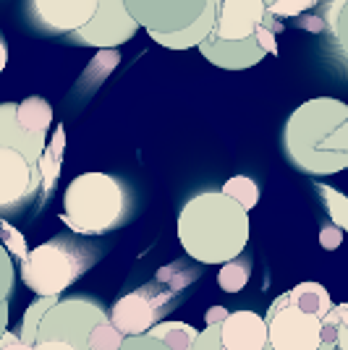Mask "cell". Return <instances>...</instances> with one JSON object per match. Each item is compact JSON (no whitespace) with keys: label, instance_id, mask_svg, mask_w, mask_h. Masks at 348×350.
I'll return each mask as SVG.
<instances>
[{"label":"cell","instance_id":"cell-1","mask_svg":"<svg viewBox=\"0 0 348 350\" xmlns=\"http://www.w3.org/2000/svg\"><path fill=\"white\" fill-rule=\"evenodd\" d=\"M283 152L306 175H335L348 167V105L335 97L301 103L283 129Z\"/></svg>","mask_w":348,"mask_h":350},{"label":"cell","instance_id":"cell-2","mask_svg":"<svg viewBox=\"0 0 348 350\" xmlns=\"http://www.w3.org/2000/svg\"><path fill=\"white\" fill-rule=\"evenodd\" d=\"M178 241L197 264H223L249 243V212L223 191L191 196L178 212Z\"/></svg>","mask_w":348,"mask_h":350},{"label":"cell","instance_id":"cell-3","mask_svg":"<svg viewBox=\"0 0 348 350\" xmlns=\"http://www.w3.org/2000/svg\"><path fill=\"white\" fill-rule=\"evenodd\" d=\"M134 193L110 173L76 175L63 196V222L76 235L100 238L123 228L134 215Z\"/></svg>","mask_w":348,"mask_h":350},{"label":"cell","instance_id":"cell-4","mask_svg":"<svg viewBox=\"0 0 348 350\" xmlns=\"http://www.w3.org/2000/svg\"><path fill=\"white\" fill-rule=\"evenodd\" d=\"M100 262V251L82 243L76 233L55 235L42 246H34L21 259V280L34 295L58 298L87 269Z\"/></svg>","mask_w":348,"mask_h":350},{"label":"cell","instance_id":"cell-5","mask_svg":"<svg viewBox=\"0 0 348 350\" xmlns=\"http://www.w3.org/2000/svg\"><path fill=\"white\" fill-rule=\"evenodd\" d=\"M105 319H108V311L92 298H84V295L58 298L53 306H47L37 324V342L40 340H66L76 350H89V329Z\"/></svg>","mask_w":348,"mask_h":350},{"label":"cell","instance_id":"cell-6","mask_svg":"<svg viewBox=\"0 0 348 350\" xmlns=\"http://www.w3.org/2000/svg\"><path fill=\"white\" fill-rule=\"evenodd\" d=\"M178 298H181V293L171 291L160 282H149V285H142L136 291L126 293L123 298H118L108 319L121 335H142L181 304Z\"/></svg>","mask_w":348,"mask_h":350},{"label":"cell","instance_id":"cell-7","mask_svg":"<svg viewBox=\"0 0 348 350\" xmlns=\"http://www.w3.org/2000/svg\"><path fill=\"white\" fill-rule=\"evenodd\" d=\"M267 348L270 350H319L322 319L293 306L280 293L267 308Z\"/></svg>","mask_w":348,"mask_h":350},{"label":"cell","instance_id":"cell-8","mask_svg":"<svg viewBox=\"0 0 348 350\" xmlns=\"http://www.w3.org/2000/svg\"><path fill=\"white\" fill-rule=\"evenodd\" d=\"M123 5L147 34H175L202 14L207 0H123Z\"/></svg>","mask_w":348,"mask_h":350},{"label":"cell","instance_id":"cell-9","mask_svg":"<svg viewBox=\"0 0 348 350\" xmlns=\"http://www.w3.org/2000/svg\"><path fill=\"white\" fill-rule=\"evenodd\" d=\"M136 31L139 24L129 16L123 0H97V11L92 14V18L71 34L82 44L102 50V47H121Z\"/></svg>","mask_w":348,"mask_h":350},{"label":"cell","instance_id":"cell-10","mask_svg":"<svg viewBox=\"0 0 348 350\" xmlns=\"http://www.w3.org/2000/svg\"><path fill=\"white\" fill-rule=\"evenodd\" d=\"M40 191V170L18 149L0 146V212H18Z\"/></svg>","mask_w":348,"mask_h":350},{"label":"cell","instance_id":"cell-11","mask_svg":"<svg viewBox=\"0 0 348 350\" xmlns=\"http://www.w3.org/2000/svg\"><path fill=\"white\" fill-rule=\"evenodd\" d=\"M199 53L210 60L212 66L218 68H225V71H244V68H251L264 60V50H262L254 34L251 37H244V40H220L215 34H207L202 42L197 44Z\"/></svg>","mask_w":348,"mask_h":350},{"label":"cell","instance_id":"cell-12","mask_svg":"<svg viewBox=\"0 0 348 350\" xmlns=\"http://www.w3.org/2000/svg\"><path fill=\"white\" fill-rule=\"evenodd\" d=\"M32 11L45 29L71 34L97 11V0H32Z\"/></svg>","mask_w":348,"mask_h":350},{"label":"cell","instance_id":"cell-13","mask_svg":"<svg viewBox=\"0 0 348 350\" xmlns=\"http://www.w3.org/2000/svg\"><path fill=\"white\" fill-rule=\"evenodd\" d=\"M262 0H218V16L210 34L220 40H244L254 34V29L262 24Z\"/></svg>","mask_w":348,"mask_h":350},{"label":"cell","instance_id":"cell-14","mask_svg":"<svg viewBox=\"0 0 348 350\" xmlns=\"http://www.w3.org/2000/svg\"><path fill=\"white\" fill-rule=\"evenodd\" d=\"M218 342L223 350H262L267 342L264 317L254 311H233L218 324Z\"/></svg>","mask_w":348,"mask_h":350},{"label":"cell","instance_id":"cell-15","mask_svg":"<svg viewBox=\"0 0 348 350\" xmlns=\"http://www.w3.org/2000/svg\"><path fill=\"white\" fill-rule=\"evenodd\" d=\"M0 146H11L18 149L32 165H37L40 154L45 149V133H29L24 131L16 120V105L5 103L0 105Z\"/></svg>","mask_w":348,"mask_h":350},{"label":"cell","instance_id":"cell-16","mask_svg":"<svg viewBox=\"0 0 348 350\" xmlns=\"http://www.w3.org/2000/svg\"><path fill=\"white\" fill-rule=\"evenodd\" d=\"M215 16H218V0H207L204 11L186 29L175 31V34H149V37H152V42H158L160 47H168V50H189V47H197L212 31Z\"/></svg>","mask_w":348,"mask_h":350},{"label":"cell","instance_id":"cell-17","mask_svg":"<svg viewBox=\"0 0 348 350\" xmlns=\"http://www.w3.org/2000/svg\"><path fill=\"white\" fill-rule=\"evenodd\" d=\"M63 152H66V129L55 126V133H53L50 144L45 146L40 160H37V170H40V206L47 202V196L53 193L55 183H58Z\"/></svg>","mask_w":348,"mask_h":350},{"label":"cell","instance_id":"cell-18","mask_svg":"<svg viewBox=\"0 0 348 350\" xmlns=\"http://www.w3.org/2000/svg\"><path fill=\"white\" fill-rule=\"evenodd\" d=\"M286 295H288V301L293 304V306H299L301 311L312 314V317H317V319H322V317L335 306L333 298H330V293H327V288H322L319 282H312V280L299 282V285L290 288Z\"/></svg>","mask_w":348,"mask_h":350},{"label":"cell","instance_id":"cell-19","mask_svg":"<svg viewBox=\"0 0 348 350\" xmlns=\"http://www.w3.org/2000/svg\"><path fill=\"white\" fill-rule=\"evenodd\" d=\"M16 120L24 131L47 133L53 123V107L45 97H27L24 103L16 105Z\"/></svg>","mask_w":348,"mask_h":350},{"label":"cell","instance_id":"cell-20","mask_svg":"<svg viewBox=\"0 0 348 350\" xmlns=\"http://www.w3.org/2000/svg\"><path fill=\"white\" fill-rule=\"evenodd\" d=\"M251 267H254V264H251V256H249L247 248H244L238 256H233V259L220 264L218 285L225 293H241L247 288L249 278H251Z\"/></svg>","mask_w":348,"mask_h":350},{"label":"cell","instance_id":"cell-21","mask_svg":"<svg viewBox=\"0 0 348 350\" xmlns=\"http://www.w3.org/2000/svg\"><path fill=\"white\" fill-rule=\"evenodd\" d=\"M147 335L158 337L160 342H165L171 350H191V342L197 337V329L186 321H162L152 324L147 329Z\"/></svg>","mask_w":348,"mask_h":350},{"label":"cell","instance_id":"cell-22","mask_svg":"<svg viewBox=\"0 0 348 350\" xmlns=\"http://www.w3.org/2000/svg\"><path fill=\"white\" fill-rule=\"evenodd\" d=\"M197 278H199V269H194V267H189V264H184L181 259H178V262L165 264V267H160L158 272H155V282H160V285H165V288H171V291H175V293H181L184 288H189Z\"/></svg>","mask_w":348,"mask_h":350},{"label":"cell","instance_id":"cell-23","mask_svg":"<svg viewBox=\"0 0 348 350\" xmlns=\"http://www.w3.org/2000/svg\"><path fill=\"white\" fill-rule=\"evenodd\" d=\"M223 193L231 196L233 202H238L247 212L254 209L257 202H260V186H257L249 175H233V178H228V180L223 183Z\"/></svg>","mask_w":348,"mask_h":350},{"label":"cell","instance_id":"cell-24","mask_svg":"<svg viewBox=\"0 0 348 350\" xmlns=\"http://www.w3.org/2000/svg\"><path fill=\"white\" fill-rule=\"evenodd\" d=\"M314 189H317V193L322 196V204L327 206L333 225H338L340 230H346L348 228V199L346 196H343L340 191H335L333 186H325V183H317Z\"/></svg>","mask_w":348,"mask_h":350},{"label":"cell","instance_id":"cell-25","mask_svg":"<svg viewBox=\"0 0 348 350\" xmlns=\"http://www.w3.org/2000/svg\"><path fill=\"white\" fill-rule=\"evenodd\" d=\"M123 337L116 327L110 324V319L105 321H97L92 329H89L87 335V348L89 350H116L121 342H123Z\"/></svg>","mask_w":348,"mask_h":350},{"label":"cell","instance_id":"cell-26","mask_svg":"<svg viewBox=\"0 0 348 350\" xmlns=\"http://www.w3.org/2000/svg\"><path fill=\"white\" fill-rule=\"evenodd\" d=\"M58 298H50V295H40V301H34L29 308H27V314H24V321H21V340L24 342H29L34 345L37 342V324L42 319V314L47 311V306H53Z\"/></svg>","mask_w":348,"mask_h":350},{"label":"cell","instance_id":"cell-27","mask_svg":"<svg viewBox=\"0 0 348 350\" xmlns=\"http://www.w3.org/2000/svg\"><path fill=\"white\" fill-rule=\"evenodd\" d=\"M346 3L348 0H327L325 8V27L333 31L338 44L346 50Z\"/></svg>","mask_w":348,"mask_h":350},{"label":"cell","instance_id":"cell-28","mask_svg":"<svg viewBox=\"0 0 348 350\" xmlns=\"http://www.w3.org/2000/svg\"><path fill=\"white\" fill-rule=\"evenodd\" d=\"M0 241H3V248L14 256V259H24L27 256V251H29V246H27V238L16 230L11 222H5V219H0Z\"/></svg>","mask_w":348,"mask_h":350},{"label":"cell","instance_id":"cell-29","mask_svg":"<svg viewBox=\"0 0 348 350\" xmlns=\"http://www.w3.org/2000/svg\"><path fill=\"white\" fill-rule=\"evenodd\" d=\"M14 259L5 248H0V304H8L14 295Z\"/></svg>","mask_w":348,"mask_h":350},{"label":"cell","instance_id":"cell-30","mask_svg":"<svg viewBox=\"0 0 348 350\" xmlns=\"http://www.w3.org/2000/svg\"><path fill=\"white\" fill-rule=\"evenodd\" d=\"M312 5H314V0H275V3L264 5V11H267V14H273V16L296 18V16H301V11L312 8Z\"/></svg>","mask_w":348,"mask_h":350},{"label":"cell","instance_id":"cell-31","mask_svg":"<svg viewBox=\"0 0 348 350\" xmlns=\"http://www.w3.org/2000/svg\"><path fill=\"white\" fill-rule=\"evenodd\" d=\"M116 350H171V348L165 342H160L158 337L142 332V335H126L123 342Z\"/></svg>","mask_w":348,"mask_h":350},{"label":"cell","instance_id":"cell-32","mask_svg":"<svg viewBox=\"0 0 348 350\" xmlns=\"http://www.w3.org/2000/svg\"><path fill=\"white\" fill-rule=\"evenodd\" d=\"M191 350H223L218 342V324H207L202 332H197Z\"/></svg>","mask_w":348,"mask_h":350},{"label":"cell","instance_id":"cell-33","mask_svg":"<svg viewBox=\"0 0 348 350\" xmlns=\"http://www.w3.org/2000/svg\"><path fill=\"white\" fill-rule=\"evenodd\" d=\"M343 243V230L338 225H322L319 230V246L325 251H335V248Z\"/></svg>","mask_w":348,"mask_h":350},{"label":"cell","instance_id":"cell-34","mask_svg":"<svg viewBox=\"0 0 348 350\" xmlns=\"http://www.w3.org/2000/svg\"><path fill=\"white\" fill-rule=\"evenodd\" d=\"M254 40H257V44H260L262 50L267 53V55H277V42H275V34L270 29H264V27H257L254 29Z\"/></svg>","mask_w":348,"mask_h":350},{"label":"cell","instance_id":"cell-35","mask_svg":"<svg viewBox=\"0 0 348 350\" xmlns=\"http://www.w3.org/2000/svg\"><path fill=\"white\" fill-rule=\"evenodd\" d=\"M0 350H34V345H29V342H24L18 335H14V332H3L0 335Z\"/></svg>","mask_w":348,"mask_h":350},{"label":"cell","instance_id":"cell-36","mask_svg":"<svg viewBox=\"0 0 348 350\" xmlns=\"http://www.w3.org/2000/svg\"><path fill=\"white\" fill-rule=\"evenodd\" d=\"M34 350H76L71 342H66V340H40V342H34Z\"/></svg>","mask_w":348,"mask_h":350},{"label":"cell","instance_id":"cell-37","mask_svg":"<svg viewBox=\"0 0 348 350\" xmlns=\"http://www.w3.org/2000/svg\"><path fill=\"white\" fill-rule=\"evenodd\" d=\"M299 18V27H304V29L309 31H325L327 27H325V21L322 18H317V16H296Z\"/></svg>","mask_w":348,"mask_h":350},{"label":"cell","instance_id":"cell-38","mask_svg":"<svg viewBox=\"0 0 348 350\" xmlns=\"http://www.w3.org/2000/svg\"><path fill=\"white\" fill-rule=\"evenodd\" d=\"M225 317H228V311H225L223 306H215V308H210V311H207L204 321H207V324H220V321L225 319Z\"/></svg>","mask_w":348,"mask_h":350},{"label":"cell","instance_id":"cell-39","mask_svg":"<svg viewBox=\"0 0 348 350\" xmlns=\"http://www.w3.org/2000/svg\"><path fill=\"white\" fill-rule=\"evenodd\" d=\"M8 329V304H0V335Z\"/></svg>","mask_w":348,"mask_h":350},{"label":"cell","instance_id":"cell-40","mask_svg":"<svg viewBox=\"0 0 348 350\" xmlns=\"http://www.w3.org/2000/svg\"><path fill=\"white\" fill-rule=\"evenodd\" d=\"M5 66H8V47H5L3 37H0V73L5 71Z\"/></svg>","mask_w":348,"mask_h":350},{"label":"cell","instance_id":"cell-41","mask_svg":"<svg viewBox=\"0 0 348 350\" xmlns=\"http://www.w3.org/2000/svg\"><path fill=\"white\" fill-rule=\"evenodd\" d=\"M262 350H270V348H267V342H264V348H262Z\"/></svg>","mask_w":348,"mask_h":350},{"label":"cell","instance_id":"cell-42","mask_svg":"<svg viewBox=\"0 0 348 350\" xmlns=\"http://www.w3.org/2000/svg\"><path fill=\"white\" fill-rule=\"evenodd\" d=\"M0 248H3V243H0Z\"/></svg>","mask_w":348,"mask_h":350}]
</instances>
